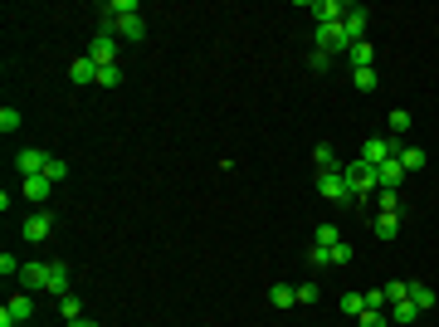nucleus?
Segmentation results:
<instances>
[{"mask_svg": "<svg viewBox=\"0 0 439 327\" xmlns=\"http://www.w3.org/2000/svg\"><path fill=\"white\" fill-rule=\"evenodd\" d=\"M342 176H346V186H351V201H361V206H366V196H376V191H381L376 166H366L361 156H356L351 166H342Z\"/></svg>", "mask_w": 439, "mask_h": 327, "instance_id": "f257e3e1", "label": "nucleus"}, {"mask_svg": "<svg viewBox=\"0 0 439 327\" xmlns=\"http://www.w3.org/2000/svg\"><path fill=\"white\" fill-rule=\"evenodd\" d=\"M34 318V298L29 293H15L5 308H0V327H20V323H29Z\"/></svg>", "mask_w": 439, "mask_h": 327, "instance_id": "f03ea898", "label": "nucleus"}, {"mask_svg": "<svg viewBox=\"0 0 439 327\" xmlns=\"http://www.w3.org/2000/svg\"><path fill=\"white\" fill-rule=\"evenodd\" d=\"M400 152V142H391V137H371V142H361V161L366 166H381V161H391Z\"/></svg>", "mask_w": 439, "mask_h": 327, "instance_id": "7ed1b4c3", "label": "nucleus"}, {"mask_svg": "<svg viewBox=\"0 0 439 327\" xmlns=\"http://www.w3.org/2000/svg\"><path fill=\"white\" fill-rule=\"evenodd\" d=\"M88 59H93L98 69H112V64H117V34H103V29H98L93 44H88Z\"/></svg>", "mask_w": 439, "mask_h": 327, "instance_id": "20e7f679", "label": "nucleus"}, {"mask_svg": "<svg viewBox=\"0 0 439 327\" xmlns=\"http://www.w3.org/2000/svg\"><path fill=\"white\" fill-rule=\"evenodd\" d=\"M318 191H323V201H337V206H346V201H351V186H346V176H342V171L318 176Z\"/></svg>", "mask_w": 439, "mask_h": 327, "instance_id": "39448f33", "label": "nucleus"}, {"mask_svg": "<svg viewBox=\"0 0 439 327\" xmlns=\"http://www.w3.org/2000/svg\"><path fill=\"white\" fill-rule=\"evenodd\" d=\"M49 229H54V211H34V215H25V225H20V234H25L29 244L49 239Z\"/></svg>", "mask_w": 439, "mask_h": 327, "instance_id": "423d86ee", "label": "nucleus"}, {"mask_svg": "<svg viewBox=\"0 0 439 327\" xmlns=\"http://www.w3.org/2000/svg\"><path fill=\"white\" fill-rule=\"evenodd\" d=\"M366 20H371V10H366V5H351V10H346V20H342L346 44H361V39H366Z\"/></svg>", "mask_w": 439, "mask_h": 327, "instance_id": "0eeeda50", "label": "nucleus"}, {"mask_svg": "<svg viewBox=\"0 0 439 327\" xmlns=\"http://www.w3.org/2000/svg\"><path fill=\"white\" fill-rule=\"evenodd\" d=\"M351 44H346V34H342V25H318V54H346Z\"/></svg>", "mask_w": 439, "mask_h": 327, "instance_id": "6e6552de", "label": "nucleus"}, {"mask_svg": "<svg viewBox=\"0 0 439 327\" xmlns=\"http://www.w3.org/2000/svg\"><path fill=\"white\" fill-rule=\"evenodd\" d=\"M44 166H49V152H39V147H25L15 156V171H25V176H44Z\"/></svg>", "mask_w": 439, "mask_h": 327, "instance_id": "1a4fd4ad", "label": "nucleus"}, {"mask_svg": "<svg viewBox=\"0 0 439 327\" xmlns=\"http://www.w3.org/2000/svg\"><path fill=\"white\" fill-rule=\"evenodd\" d=\"M346 10H351V5H342V0H313L318 25H342V20H346Z\"/></svg>", "mask_w": 439, "mask_h": 327, "instance_id": "9d476101", "label": "nucleus"}, {"mask_svg": "<svg viewBox=\"0 0 439 327\" xmlns=\"http://www.w3.org/2000/svg\"><path fill=\"white\" fill-rule=\"evenodd\" d=\"M69 79H74L79 88H88V84H98V64H93L88 54H79V59L69 64Z\"/></svg>", "mask_w": 439, "mask_h": 327, "instance_id": "9b49d317", "label": "nucleus"}, {"mask_svg": "<svg viewBox=\"0 0 439 327\" xmlns=\"http://www.w3.org/2000/svg\"><path fill=\"white\" fill-rule=\"evenodd\" d=\"M117 39H127V44H137V39H147V20L142 15H127V20H117V29H112Z\"/></svg>", "mask_w": 439, "mask_h": 327, "instance_id": "f8f14e48", "label": "nucleus"}, {"mask_svg": "<svg viewBox=\"0 0 439 327\" xmlns=\"http://www.w3.org/2000/svg\"><path fill=\"white\" fill-rule=\"evenodd\" d=\"M400 176H405L400 156H391V161H381V166H376V181H381V191H396V186H400Z\"/></svg>", "mask_w": 439, "mask_h": 327, "instance_id": "ddd939ff", "label": "nucleus"}, {"mask_svg": "<svg viewBox=\"0 0 439 327\" xmlns=\"http://www.w3.org/2000/svg\"><path fill=\"white\" fill-rule=\"evenodd\" d=\"M49 186H54L49 176H25V201L29 206H44L49 201Z\"/></svg>", "mask_w": 439, "mask_h": 327, "instance_id": "4468645a", "label": "nucleus"}, {"mask_svg": "<svg viewBox=\"0 0 439 327\" xmlns=\"http://www.w3.org/2000/svg\"><path fill=\"white\" fill-rule=\"evenodd\" d=\"M49 293H59V298L74 293V288H69V264H64V259H49Z\"/></svg>", "mask_w": 439, "mask_h": 327, "instance_id": "2eb2a0df", "label": "nucleus"}, {"mask_svg": "<svg viewBox=\"0 0 439 327\" xmlns=\"http://www.w3.org/2000/svg\"><path fill=\"white\" fill-rule=\"evenodd\" d=\"M20 283L25 288H49V264H25L20 269Z\"/></svg>", "mask_w": 439, "mask_h": 327, "instance_id": "dca6fc26", "label": "nucleus"}, {"mask_svg": "<svg viewBox=\"0 0 439 327\" xmlns=\"http://www.w3.org/2000/svg\"><path fill=\"white\" fill-rule=\"evenodd\" d=\"M420 318V308L410 303V298H400V303H391V327H410Z\"/></svg>", "mask_w": 439, "mask_h": 327, "instance_id": "f3484780", "label": "nucleus"}, {"mask_svg": "<svg viewBox=\"0 0 439 327\" xmlns=\"http://www.w3.org/2000/svg\"><path fill=\"white\" fill-rule=\"evenodd\" d=\"M313 161H318V176H327V171H342V161H337V152H332L327 142H318V147H313Z\"/></svg>", "mask_w": 439, "mask_h": 327, "instance_id": "a211bd4d", "label": "nucleus"}, {"mask_svg": "<svg viewBox=\"0 0 439 327\" xmlns=\"http://www.w3.org/2000/svg\"><path fill=\"white\" fill-rule=\"evenodd\" d=\"M371 234H376V239H396V234H400V215H376L371 220Z\"/></svg>", "mask_w": 439, "mask_h": 327, "instance_id": "6ab92c4d", "label": "nucleus"}, {"mask_svg": "<svg viewBox=\"0 0 439 327\" xmlns=\"http://www.w3.org/2000/svg\"><path fill=\"white\" fill-rule=\"evenodd\" d=\"M346 59H351V69H371V64H376V49L361 39V44H351V49H346Z\"/></svg>", "mask_w": 439, "mask_h": 327, "instance_id": "aec40b11", "label": "nucleus"}, {"mask_svg": "<svg viewBox=\"0 0 439 327\" xmlns=\"http://www.w3.org/2000/svg\"><path fill=\"white\" fill-rule=\"evenodd\" d=\"M269 303H273V308H293V303H298V288H288V283H273V288H269Z\"/></svg>", "mask_w": 439, "mask_h": 327, "instance_id": "412c9836", "label": "nucleus"}, {"mask_svg": "<svg viewBox=\"0 0 439 327\" xmlns=\"http://www.w3.org/2000/svg\"><path fill=\"white\" fill-rule=\"evenodd\" d=\"M59 318H64V323H79V318H83V303H79V293H64V298H59Z\"/></svg>", "mask_w": 439, "mask_h": 327, "instance_id": "4be33fe9", "label": "nucleus"}, {"mask_svg": "<svg viewBox=\"0 0 439 327\" xmlns=\"http://www.w3.org/2000/svg\"><path fill=\"white\" fill-rule=\"evenodd\" d=\"M410 303H415L420 313H430V308H435V288H425V283H410Z\"/></svg>", "mask_w": 439, "mask_h": 327, "instance_id": "5701e85b", "label": "nucleus"}, {"mask_svg": "<svg viewBox=\"0 0 439 327\" xmlns=\"http://www.w3.org/2000/svg\"><path fill=\"white\" fill-rule=\"evenodd\" d=\"M396 156H400V166H405V171H420V166H425V152H420V147H400Z\"/></svg>", "mask_w": 439, "mask_h": 327, "instance_id": "b1692460", "label": "nucleus"}, {"mask_svg": "<svg viewBox=\"0 0 439 327\" xmlns=\"http://www.w3.org/2000/svg\"><path fill=\"white\" fill-rule=\"evenodd\" d=\"M376 211L381 215H400V196L396 191H376Z\"/></svg>", "mask_w": 439, "mask_h": 327, "instance_id": "393cba45", "label": "nucleus"}, {"mask_svg": "<svg viewBox=\"0 0 439 327\" xmlns=\"http://www.w3.org/2000/svg\"><path fill=\"white\" fill-rule=\"evenodd\" d=\"M342 313L346 318H361L366 313V293H342Z\"/></svg>", "mask_w": 439, "mask_h": 327, "instance_id": "a878e982", "label": "nucleus"}, {"mask_svg": "<svg viewBox=\"0 0 439 327\" xmlns=\"http://www.w3.org/2000/svg\"><path fill=\"white\" fill-rule=\"evenodd\" d=\"M313 244H318V249H332V244H342V234H337V225H318V234H313Z\"/></svg>", "mask_w": 439, "mask_h": 327, "instance_id": "bb28decb", "label": "nucleus"}, {"mask_svg": "<svg viewBox=\"0 0 439 327\" xmlns=\"http://www.w3.org/2000/svg\"><path fill=\"white\" fill-rule=\"evenodd\" d=\"M44 176H49V181H64V176H69V161H59V156H49V166H44Z\"/></svg>", "mask_w": 439, "mask_h": 327, "instance_id": "cd10ccee", "label": "nucleus"}, {"mask_svg": "<svg viewBox=\"0 0 439 327\" xmlns=\"http://www.w3.org/2000/svg\"><path fill=\"white\" fill-rule=\"evenodd\" d=\"M351 259H356V249H351L346 239H342V244H332V264H351Z\"/></svg>", "mask_w": 439, "mask_h": 327, "instance_id": "c85d7f7f", "label": "nucleus"}, {"mask_svg": "<svg viewBox=\"0 0 439 327\" xmlns=\"http://www.w3.org/2000/svg\"><path fill=\"white\" fill-rule=\"evenodd\" d=\"M386 122H391V132H410V112H405V108H396Z\"/></svg>", "mask_w": 439, "mask_h": 327, "instance_id": "c756f323", "label": "nucleus"}, {"mask_svg": "<svg viewBox=\"0 0 439 327\" xmlns=\"http://www.w3.org/2000/svg\"><path fill=\"white\" fill-rule=\"evenodd\" d=\"M98 84H103V88H117V84H122V69H117V64H112V69H98Z\"/></svg>", "mask_w": 439, "mask_h": 327, "instance_id": "7c9ffc66", "label": "nucleus"}, {"mask_svg": "<svg viewBox=\"0 0 439 327\" xmlns=\"http://www.w3.org/2000/svg\"><path fill=\"white\" fill-rule=\"evenodd\" d=\"M361 327H391V318L376 313V308H366V313H361Z\"/></svg>", "mask_w": 439, "mask_h": 327, "instance_id": "2f4dec72", "label": "nucleus"}, {"mask_svg": "<svg viewBox=\"0 0 439 327\" xmlns=\"http://www.w3.org/2000/svg\"><path fill=\"white\" fill-rule=\"evenodd\" d=\"M356 88L371 93V88H376V69H356Z\"/></svg>", "mask_w": 439, "mask_h": 327, "instance_id": "473e14b6", "label": "nucleus"}, {"mask_svg": "<svg viewBox=\"0 0 439 327\" xmlns=\"http://www.w3.org/2000/svg\"><path fill=\"white\" fill-rule=\"evenodd\" d=\"M20 269H25V264H20V259H15V254H10V249H5V254H0V274H5V279H10V274H20Z\"/></svg>", "mask_w": 439, "mask_h": 327, "instance_id": "72a5a7b5", "label": "nucleus"}, {"mask_svg": "<svg viewBox=\"0 0 439 327\" xmlns=\"http://www.w3.org/2000/svg\"><path fill=\"white\" fill-rule=\"evenodd\" d=\"M20 127V112L15 108H0V132H15Z\"/></svg>", "mask_w": 439, "mask_h": 327, "instance_id": "f704fd0d", "label": "nucleus"}, {"mask_svg": "<svg viewBox=\"0 0 439 327\" xmlns=\"http://www.w3.org/2000/svg\"><path fill=\"white\" fill-rule=\"evenodd\" d=\"M318 293H323L318 283H298V303H318Z\"/></svg>", "mask_w": 439, "mask_h": 327, "instance_id": "c9c22d12", "label": "nucleus"}, {"mask_svg": "<svg viewBox=\"0 0 439 327\" xmlns=\"http://www.w3.org/2000/svg\"><path fill=\"white\" fill-rule=\"evenodd\" d=\"M386 303H391V298H386V288H371V293H366V308H376V313H381Z\"/></svg>", "mask_w": 439, "mask_h": 327, "instance_id": "e433bc0d", "label": "nucleus"}, {"mask_svg": "<svg viewBox=\"0 0 439 327\" xmlns=\"http://www.w3.org/2000/svg\"><path fill=\"white\" fill-rule=\"evenodd\" d=\"M308 259H313V264L323 269V264H332V249H318V244H313V254H308Z\"/></svg>", "mask_w": 439, "mask_h": 327, "instance_id": "4c0bfd02", "label": "nucleus"}, {"mask_svg": "<svg viewBox=\"0 0 439 327\" xmlns=\"http://www.w3.org/2000/svg\"><path fill=\"white\" fill-rule=\"evenodd\" d=\"M69 327H98V323L93 318H79V323H69Z\"/></svg>", "mask_w": 439, "mask_h": 327, "instance_id": "58836bf2", "label": "nucleus"}]
</instances>
